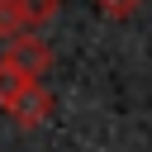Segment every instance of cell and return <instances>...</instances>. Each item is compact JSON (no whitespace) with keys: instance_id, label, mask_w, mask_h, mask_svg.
<instances>
[{"instance_id":"7a4b0ae2","label":"cell","mask_w":152,"mask_h":152,"mask_svg":"<svg viewBox=\"0 0 152 152\" xmlns=\"http://www.w3.org/2000/svg\"><path fill=\"white\" fill-rule=\"evenodd\" d=\"M5 114H14V124H24V128L43 124V119L52 114V95H48V86H43V81L24 86V90H19V95L5 104Z\"/></svg>"},{"instance_id":"6da1fadb","label":"cell","mask_w":152,"mask_h":152,"mask_svg":"<svg viewBox=\"0 0 152 152\" xmlns=\"http://www.w3.org/2000/svg\"><path fill=\"white\" fill-rule=\"evenodd\" d=\"M5 62H10V66H19L24 76H38V81H43V71L52 66V48H48L43 38H28V33H24V38H10Z\"/></svg>"},{"instance_id":"5b68a950","label":"cell","mask_w":152,"mask_h":152,"mask_svg":"<svg viewBox=\"0 0 152 152\" xmlns=\"http://www.w3.org/2000/svg\"><path fill=\"white\" fill-rule=\"evenodd\" d=\"M100 5V14L104 19H128V14H138V5L142 0H95Z\"/></svg>"},{"instance_id":"3957f363","label":"cell","mask_w":152,"mask_h":152,"mask_svg":"<svg viewBox=\"0 0 152 152\" xmlns=\"http://www.w3.org/2000/svg\"><path fill=\"white\" fill-rule=\"evenodd\" d=\"M28 24L19 14V0H0V38H24Z\"/></svg>"},{"instance_id":"277c9868","label":"cell","mask_w":152,"mask_h":152,"mask_svg":"<svg viewBox=\"0 0 152 152\" xmlns=\"http://www.w3.org/2000/svg\"><path fill=\"white\" fill-rule=\"evenodd\" d=\"M19 14H24V24H28V33H33L38 24H48V19L57 14V0H19Z\"/></svg>"}]
</instances>
